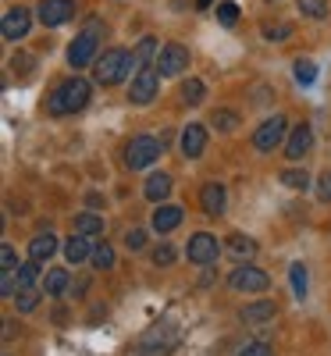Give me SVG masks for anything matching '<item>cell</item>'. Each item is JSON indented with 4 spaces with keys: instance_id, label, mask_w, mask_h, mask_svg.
Wrapping results in <instances>:
<instances>
[{
    "instance_id": "6",
    "label": "cell",
    "mask_w": 331,
    "mask_h": 356,
    "mask_svg": "<svg viewBox=\"0 0 331 356\" xmlns=\"http://www.w3.org/2000/svg\"><path fill=\"white\" fill-rule=\"evenodd\" d=\"M267 282H271V278L260 271V267H253V264L235 267L232 278H228V285H232L235 292H264V289H267Z\"/></svg>"
},
{
    "instance_id": "29",
    "label": "cell",
    "mask_w": 331,
    "mask_h": 356,
    "mask_svg": "<svg viewBox=\"0 0 331 356\" xmlns=\"http://www.w3.org/2000/svg\"><path fill=\"white\" fill-rule=\"evenodd\" d=\"M210 122H214V129H221V132H232V129L239 125V114H235V111H214V118H210Z\"/></svg>"
},
{
    "instance_id": "7",
    "label": "cell",
    "mask_w": 331,
    "mask_h": 356,
    "mask_svg": "<svg viewBox=\"0 0 331 356\" xmlns=\"http://www.w3.org/2000/svg\"><path fill=\"white\" fill-rule=\"evenodd\" d=\"M93 61H97V36L93 33L75 36V43L68 47V65L79 72V68H89Z\"/></svg>"
},
{
    "instance_id": "33",
    "label": "cell",
    "mask_w": 331,
    "mask_h": 356,
    "mask_svg": "<svg viewBox=\"0 0 331 356\" xmlns=\"http://www.w3.org/2000/svg\"><path fill=\"white\" fill-rule=\"evenodd\" d=\"M264 33H267V40H271V43H282V40H289L292 25H285V22H282V25H267Z\"/></svg>"
},
{
    "instance_id": "11",
    "label": "cell",
    "mask_w": 331,
    "mask_h": 356,
    "mask_svg": "<svg viewBox=\"0 0 331 356\" xmlns=\"http://www.w3.org/2000/svg\"><path fill=\"white\" fill-rule=\"evenodd\" d=\"M157 65H161V75H182L189 65V50L182 43H168L157 57Z\"/></svg>"
},
{
    "instance_id": "28",
    "label": "cell",
    "mask_w": 331,
    "mask_h": 356,
    "mask_svg": "<svg viewBox=\"0 0 331 356\" xmlns=\"http://www.w3.org/2000/svg\"><path fill=\"white\" fill-rule=\"evenodd\" d=\"M314 79H317V65L299 57V61H296V82H299V86H310Z\"/></svg>"
},
{
    "instance_id": "38",
    "label": "cell",
    "mask_w": 331,
    "mask_h": 356,
    "mask_svg": "<svg viewBox=\"0 0 331 356\" xmlns=\"http://www.w3.org/2000/svg\"><path fill=\"white\" fill-rule=\"evenodd\" d=\"M143 243H146V232H139V228H132V232L125 235V246H129V250H143Z\"/></svg>"
},
{
    "instance_id": "40",
    "label": "cell",
    "mask_w": 331,
    "mask_h": 356,
    "mask_svg": "<svg viewBox=\"0 0 331 356\" xmlns=\"http://www.w3.org/2000/svg\"><path fill=\"white\" fill-rule=\"evenodd\" d=\"M210 4H214V0H196V8H210Z\"/></svg>"
},
{
    "instance_id": "3",
    "label": "cell",
    "mask_w": 331,
    "mask_h": 356,
    "mask_svg": "<svg viewBox=\"0 0 331 356\" xmlns=\"http://www.w3.org/2000/svg\"><path fill=\"white\" fill-rule=\"evenodd\" d=\"M157 89H161V72H157L154 65H146V68H139V72H136V79H132L129 100H132L136 107H146L150 100L157 97Z\"/></svg>"
},
{
    "instance_id": "20",
    "label": "cell",
    "mask_w": 331,
    "mask_h": 356,
    "mask_svg": "<svg viewBox=\"0 0 331 356\" xmlns=\"http://www.w3.org/2000/svg\"><path fill=\"white\" fill-rule=\"evenodd\" d=\"M15 278H18V292H22V289H36V278H40V260L22 264L18 271H15Z\"/></svg>"
},
{
    "instance_id": "27",
    "label": "cell",
    "mask_w": 331,
    "mask_h": 356,
    "mask_svg": "<svg viewBox=\"0 0 331 356\" xmlns=\"http://www.w3.org/2000/svg\"><path fill=\"white\" fill-rule=\"evenodd\" d=\"M43 289H47V296H65V289H68V275H65V271H50Z\"/></svg>"
},
{
    "instance_id": "1",
    "label": "cell",
    "mask_w": 331,
    "mask_h": 356,
    "mask_svg": "<svg viewBox=\"0 0 331 356\" xmlns=\"http://www.w3.org/2000/svg\"><path fill=\"white\" fill-rule=\"evenodd\" d=\"M89 104V82L86 79H68L47 97V111L50 114H75Z\"/></svg>"
},
{
    "instance_id": "21",
    "label": "cell",
    "mask_w": 331,
    "mask_h": 356,
    "mask_svg": "<svg viewBox=\"0 0 331 356\" xmlns=\"http://www.w3.org/2000/svg\"><path fill=\"white\" fill-rule=\"evenodd\" d=\"M75 232L86 235V239H89V235H104V218H97V214H79V218H75Z\"/></svg>"
},
{
    "instance_id": "8",
    "label": "cell",
    "mask_w": 331,
    "mask_h": 356,
    "mask_svg": "<svg viewBox=\"0 0 331 356\" xmlns=\"http://www.w3.org/2000/svg\"><path fill=\"white\" fill-rule=\"evenodd\" d=\"M40 22L47 29H57V25H65L72 15H75V0H40Z\"/></svg>"
},
{
    "instance_id": "22",
    "label": "cell",
    "mask_w": 331,
    "mask_h": 356,
    "mask_svg": "<svg viewBox=\"0 0 331 356\" xmlns=\"http://www.w3.org/2000/svg\"><path fill=\"white\" fill-rule=\"evenodd\" d=\"M228 250H232L239 260H246V257H253V253H257V243H253V239H246V235H232V239H228Z\"/></svg>"
},
{
    "instance_id": "13",
    "label": "cell",
    "mask_w": 331,
    "mask_h": 356,
    "mask_svg": "<svg viewBox=\"0 0 331 356\" xmlns=\"http://www.w3.org/2000/svg\"><path fill=\"white\" fill-rule=\"evenodd\" d=\"M275 317H278V307L271 300H257V303H246L243 310H239V321H246V324H267Z\"/></svg>"
},
{
    "instance_id": "39",
    "label": "cell",
    "mask_w": 331,
    "mask_h": 356,
    "mask_svg": "<svg viewBox=\"0 0 331 356\" xmlns=\"http://www.w3.org/2000/svg\"><path fill=\"white\" fill-rule=\"evenodd\" d=\"M239 356H271V349H267L264 342H253V346H246V349L239 353Z\"/></svg>"
},
{
    "instance_id": "5",
    "label": "cell",
    "mask_w": 331,
    "mask_h": 356,
    "mask_svg": "<svg viewBox=\"0 0 331 356\" xmlns=\"http://www.w3.org/2000/svg\"><path fill=\"white\" fill-rule=\"evenodd\" d=\"M285 132H289V118H282V114H275V118H267V122L253 132V146L260 154H271L275 146L285 139Z\"/></svg>"
},
{
    "instance_id": "24",
    "label": "cell",
    "mask_w": 331,
    "mask_h": 356,
    "mask_svg": "<svg viewBox=\"0 0 331 356\" xmlns=\"http://www.w3.org/2000/svg\"><path fill=\"white\" fill-rule=\"evenodd\" d=\"M282 186L285 189H307L310 186V175L299 171V168H289V171H282Z\"/></svg>"
},
{
    "instance_id": "41",
    "label": "cell",
    "mask_w": 331,
    "mask_h": 356,
    "mask_svg": "<svg viewBox=\"0 0 331 356\" xmlns=\"http://www.w3.org/2000/svg\"><path fill=\"white\" fill-rule=\"evenodd\" d=\"M267 4H275V0H267Z\"/></svg>"
},
{
    "instance_id": "17",
    "label": "cell",
    "mask_w": 331,
    "mask_h": 356,
    "mask_svg": "<svg viewBox=\"0 0 331 356\" xmlns=\"http://www.w3.org/2000/svg\"><path fill=\"white\" fill-rule=\"evenodd\" d=\"M57 253V239H54V235L47 232V235H36V239L33 243H29V260H50Z\"/></svg>"
},
{
    "instance_id": "25",
    "label": "cell",
    "mask_w": 331,
    "mask_h": 356,
    "mask_svg": "<svg viewBox=\"0 0 331 356\" xmlns=\"http://www.w3.org/2000/svg\"><path fill=\"white\" fill-rule=\"evenodd\" d=\"M289 278H292L296 300H303V296H307V267H303V264H292V267H289Z\"/></svg>"
},
{
    "instance_id": "16",
    "label": "cell",
    "mask_w": 331,
    "mask_h": 356,
    "mask_svg": "<svg viewBox=\"0 0 331 356\" xmlns=\"http://www.w3.org/2000/svg\"><path fill=\"white\" fill-rule=\"evenodd\" d=\"M178 225H182V207H157V211H154V232L168 235Z\"/></svg>"
},
{
    "instance_id": "35",
    "label": "cell",
    "mask_w": 331,
    "mask_h": 356,
    "mask_svg": "<svg viewBox=\"0 0 331 356\" xmlns=\"http://www.w3.org/2000/svg\"><path fill=\"white\" fill-rule=\"evenodd\" d=\"M317 200H321V203H331V171H324V175L317 178Z\"/></svg>"
},
{
    "instance_id": "12",
    "label": "cell",
    "mask_w": 331,
    "mask_h": 356,
    "mask_svg": "<svg viewBox=\"0 0 331 356\" xmlns=\"http://www.w3.org/2000/svg\"><path fill=\"white\" fill-rule=\"evenodd\" d=\"M310 146H314L310 125H296L292 136H289V143H285V157H289V161H303V157L310 154Z\"/></svg>"
},
{
    "instance_id": "31",
    "label": "cell",
    "mask_w": 331,
    "mask_h": 356,
    "mask_svg": "<svg viewBox=\"0 0 331 356\" xmlns=\"http://www.w3.org/2000/svg\"><path fill=\"white\" fill-rule=\"evenodd\" d=\"M299 11L307 18H324L328 15V0H299Z\"/></svg>"
},
{
    "instance_id": "23",
    "label": "cell",
    "mask_w": 331,
    "mask_h": 356,
    "mask_svg": "<svg viewBox=\"0 0 331 356\" xmlns=\"http://www.w3.org/2000/svg\"><path fill=\"white\" fill-rule=\"evenodd\" d=\"M154 50H157V40H154V36H143V40H139V47L132 50L136 65H139V68H146V65H150V57H154Z\"/></svg>"
},
{
    "instance_id": "37",
    "label": "cell",
    "mask_w": 331,
    "mask_h": 356,
    "mask_svg": "<svg viewBox=\"0 0 331 356\" xmlns=\"http://www.w3.org/2000/svg\"><path fill=\"white\" fill-rule=\"evenodd\" d=\"M171 260H175V250H171V246H168V243H164V246H157V250H154V264H161V267H168V264H171Z\"/></svg>"
},
{
    "instance_id": "26",
    "label": "cell",
    "mask_w": 331,
    "mask_h": 356,
    "mask_svg": "<svg viewBox=\"0 0 331 356\" xmlns=\"http://www.w3.org/2000/svg\"><path fill=\"white\" fill-rule=\"evenodd\" d=\"M203 93H207V89H203V82H200V79H189V82L182 86V104L196 107V104L203 100Z\"/></svg>"
},
{
    "instance_id": "9",
    "label": "cell",
    "mask_w": 331,
    "mask_h": 356,
    "mask_svg": "<svg viewBox=\"0 0 331 356\" xmlns=\"http://www.w3.org/2000/svg\"><path fill=\"white\" fill-rule=\"evenodd\" d=\"M189 260L193 264H200V267H207V264H214L218 260V239L210 232H200V235H193L189 239Z\"/></svg>"
},
{
    "instance_id": "15",
    "label": "cell",
    "mask_w": 331,
    "mask_h": 356,
    "mask_svg": "<svg viewBox=\"0 0 331 356\" xmlns=\"http://www.w3.org/2000/svg\"><path fill=\"white\" fill-rule=\"evenodd\" d=\"M203 146H207V132H203V125H189V129L182 132V154H186L189 161H196V157L203 154Z\"/></svg>"
},
{
    "instance_id": "14",
    "label": "cell",
    "mask_w": 331,
    "mask_h": 356,
    "mask_svg": "<svg viewBox=\"0 0 331 356\" xmlns=\"http://www.w3.org/2000/svg\"><path fill=\"white\" fill-rule=\"evenodd\" d=\"M200 203H203L207 214H221L225 211V186L221 182H207L200 189Z\"/></svg>"
},
{
    "instance_id": "18",
    "label": "cell",
    "mask_w": 331,
    "mask_h": 356,
    "mask_svg": "<svg viewBox=\"0 0 331 356\" xmlns=\"http://www.w3.org/2000/svg\"><path fill=\"white\" fill-rule=\"evenodd\" d=\"M168 193H171V178H168L164 171H161V175H150V178H146V196L154 200V203H161V200H164Z\"/></svg>"
},
{
    "instance_id": "4",
    "label": "cell",
    "mask_w": 331,
    "mask_h": 356,
    "mask_svg": "<svg viewBox=\"0 0 331 356\" xmlns=\"http://www.w3.org/2000/svg\"><path fill=\"white\" fill-rule=\"evenodd\" d=\"M161 157V143L154 136H136L129 146H125V164L136 171V168H150Z\"/></svg>"
},
{
    "instance_id": "32",
    "label": "cell",
    "mask_w": 331,
    "mask_h": 356,
    "mask_svg": "<svg viewBox=\"0 0 331 356\" xmlns=\"http://www.w3.org/2000/svg\"><path fill=\"white\" fill-rule=\"evenodd\" d=\"M36 303H40V289H22V292H18V310H22V314L36 310Z\"/></svg>"
},
{
    "instance_id": "19",
    "label": "cell",
    "mask_w": 331,
    "mask_h": 356,
    "mask_svg": "<svg viewBox=\"0 0 331 356\" xmlns=\"http://www.w3.org/2000/svg\"><path fill=\"white\" fill-rule=\"evenodd\" d=\"M65 257H68V264H82L86 257H93V253H89L86 235H72V239H68V246H65Z\"/></svg>"
},
{
    "instance_id": "30",
    "label": "cell",
    "mask_w": 331,
    "mask_h": 356,
    "mask_svg": "<svg viewBox=\"0 0 331 356\" xmlns=\"http://www.w3.org/2000/svg\"><path fill=\"white\" fill-rule=\"evenodd\" d=\"M93 267H97V271H107V267H114V250H111L107 243L93 250Z\"/></svg>"
},
{
    "instance_id": "36",
    "label": "cell",
    "mask_w": 331,
    "mask_h": 356,
    "mask_svg": "<svg viewBox=\"0 0 331 356\" xmlns=\"http://www.w3.org/2000/svg\"><path fill=\"white\" fill-rule=\"evenodd\" d=\"M15 267H18L15 250H11V246H0V271H15Z\"/></svg>"
},
{
    "instance_id": "2",
    "label": "cell",
    "mask_w": 331,
    "mask_h": 356,
    "mask_svg": "<svg viewBox=\"0 0 331 356\" xmlns=\"http://www.w3.org/2000/svg\"><path fill=\"white\" fill-rule=\"evenodd\" d=\"M132 65H136V57H132L129 50H122V47H114V50H107L100 61L93 65V68H97V82H100V86L122 82V79L132 72Z\"/></svg>"
},
{
    "instance_id": "10",
    "label": "cell",
    "mask_w": 331,
    "mask_h": 356,
    "mask_svg": "<svg viewBox=\"0 0 331 356\" xmlns=\"http://www.w3.org/2000/svg\"><path fill=\"white\" fill-rule=\"evenodd\" d=\"M29 25H33V15H29V8H11L4 15V22H0V33H4V40H22L29 36Z\"/></svg>"
},
{
    "instance_id": "34",
    "label": "cell",
    "mask_w": 331,
    "mask_h": 356,
    "mask_svg": "<svg viewBox=\"0 0 331 356\" xmlns=\"http://www.w3.org/2000/svg\"><path fill=\"white\" fill-rule=\"evenodd\" d=\"M218 18H221V25H235V18H239V8L232 4V0H225V4H218Z\"/></svg>"
}]
</instances>
